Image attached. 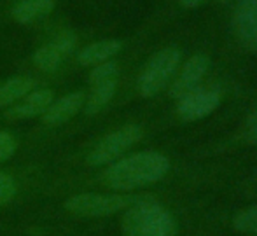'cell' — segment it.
I'll return each instance as SVG.
<instances>
[{
  "mask_svg": "<svg viewBox=\"0 0 257 236\" xmlns=\"http://www.w3.org/2000/svg\"><path fill=\"white\" fill-rule=\"evenodd\" d=\"M16 196V184L7 173L0 172V205H6Z\"/></svg>",
  "mask_w": 257,
  "mask_h": 236,
  "instance_id": "obj_18",
  "label": "cell"
},
{
  "mask_svg": "<svg viewBox=\"0 0 257 236\" xmlns=\"http://www.w3.org/2000/svg\"><path fill=\"white\" fill-rule=\"evenodd\" d=\"M220 103V93L217 89L196 88L179 98L177 114L182 121H198L210 115Z\"/></svg>",
  "mask_w": 257,
  "mask_h": 236,
  "instance_id": "obj_6",
  "label": "cell"
},
{
  "mask_svg": "<svg viewBox=\"0 0 257 236\" xmlns=\"http://www.w3.org/2000/svg\"><path fill=\"white\" fill-rule=\"evenodd\" d=\"M170 161L165 154L156 151H144L122 158L103 172L102 180L107 187L115 191H132L161 180L168 173Z\"/></svg>",
  "mask_w": 257,
  "mask_h": 236,
  "instance_id": "obj_1",
  "label": "cell"
},
{
  "mask_svg": "<svg viewBox=\"0 0 257 236\" xmlns=\"http://www.w3.org/2000/svg\"><path fill=\"white\" fill-rule=\"evenodd\" d=\"M84 94L81 91L70 93L61 96L60 100H53V103L46 108V112L42 114V121L48 126H58L67 123L68 119H72L81 107L84 105Z\"/></svg>",
  "mask_w": 257,
  "mask_h": 236,
  "instance_id": "obj_10",
  "label": "cell"
},
{
  "mask_svg": "<svg viewBox=\"0 0 257 236\" xmlns=\"http://www.w3.org/2000/svg\"><path fill=\"white\" fill-rule=\"evenodd\" d=\"M34 89V81L30 77H13L0 84V107H6L21 100L25 94Z\"/></svg>",
  "mask_w": 257,
  "mask_h": 236,
  "instance_id": "obj_15",
  "label": "cell"
},
{
  "mask_svg": "<svg viewBox=\"0 0 257 236\" xmlns=\"http://www.w3.org/2000/svg\"><path fill=\"white\" fill-rule=\"evenodd\" d=\"M139 199V196H121V194H75L67 199L65 208L74 215L81 217H107L119 210L128 208Z\"/></svg>",
  "mask_w": 257,
  "mask_h": 236,
  "instance_id": "obj_4",
  "label": "cell"
},
{
  "mask_svg": "<svg viewBox=\"0 0 257 236\" xmlns=\"http://www.w3.org/2000/svg\"><path fill=\"white\" fill-rule=\"evenodd\" d=\"M54 9V0H20L13 7V18L21 25L34 23L46 18Z\"/></svg>",
  "mask_w": 257,
  "mask_h": 236,
  "instance_id": "obj_13",
  "label": "cell"
},
{
  "mask_svg": "<svg viewBox=\"0 0 257 236\" xmlns=\"http://www.w3.org/2000/svg\"><path fill=\"white\" fill-rule=\"evenodd\" d=\"M122 49V42L115 41V39H105V41L93 42V44L86 46L84 49L79 53L77 60L84 67H95L98 63L108 61L114 58L119 51Z\"/></svg>",
  "mask_w": 257,
  "mask_h": 236,
  "instance_id": "obj_12",
  "label": "cell"
},
{
  "mask_svg": "<svg viewBox=\"0 0 257 236\" xmlns=\"http://www.w3.org/2000/svg\"><path fill=\"white\" fill-rule=\"evenodd\" d=\"M14 151H16V140H14V137L7 132H0V163L13 158Z\"/></svg>",
  "mask_w": 257,
  "mask_h": 236,
  "instance_id": "obj_19",
  "label": "cell"
},
{
  "mask_svg": "<svg viewBox=\"0 0 257 236\" xmlns=\"http://www.w3.org/2000/svg\"><path fill=\"white\" fill-rule=\"evenodd\" d=\"M248 132H250V139L257 142V112L254 114V117L250 119V126H248Z\"/></svg>",
  "mask_w": 257,
  "mask_h": 236,
  "instance_id": "obj_20",
  "label": "cell"
},
{
  "mask_svg": "<svg viewBox=\"0 0 257 236\" xmlns=\"http://www.w3.org/2000/svg\"><path fill=\"white\" fill-rule=\"evenodd\" d=\"M219 2H229V0H219Z\"/></svg>",
  "mask_w": 257,
  "mask_h": 236,
  "instance_id": "obj_22",
  "label": "cell"
},
{
  "mask_svg": "<svg viewBox=\"0 0 257 236\" xmlns=\"http://www.w3.org/2000/svg\"><path fill=\"white\" fill-rule=\"evenodd\" d=\"M233 30L245 49H257V0H238L233 11Z\"/></svg>",
  "mask_w": 257,
  "mask_h": 236,
  "instance_id": "obj_7",
  "label": "cell"
},
{
  "mask_svg": "<svg viewBox=\"0 0 257 236\" xmlns=\"http://www.w3.org/2000/svg\"><path fill=\"white\" fill-rule=\"evenodd\" d=\"M142 135H144L142 128L137 125L122 126V128L108 133V135L103 137V139L95 145V149L89 152L88 165L102 166V165H107V163L114 161L115 158L124 154L132 145H135L137 142L142 139Z\"/></svg>",
  "mask_w": 257,
  "mask_h": 236,
  "instance_id": "obj_5",
  "label": "cell"
},
{
  "mask_svg": "<svg viewBox=\"0 0 257 236\" xmlns=\"http://www.w3.org/2000/svg\"><path fill=\"white\" fill-rule=\"evenodd\" d=\"M206 0H180V4H182L186 9H194V7H200L201 4H205Z\"/></svg>",
  "mask_w": 257,
  "mask_h": 236,
  "instance_id": "obj_21",
  "label": "cell"
},
{
  "mask_svg": "<svg viewBox=\"0 0 257 236\" xmlns=\"http://www.w3.org/2000/svg\"><path fill=\"white\" fill-rule=\"evenodd\" d=\"M54 93L51 89H37V91H30L21 98V101H18L9 112L11 119H30L42 115L46 112V108L53 103Z\"/></svg>",
  "mask_w": 257,
  "mask_h": 236,
  "instance_id": "obj_11",
  "label": "cell"
},
{
  "mask_svg": "<svg viewBox=\"0 0 257 236\" xmlns=\"http://www.w3.org/2000/svg\"><path fill=\"white\" fill-rule=\"evenodd\" d=\"M208 68H210V58L206 54H194V56H191L184 63V67L180 68L179 75L173 79L172 86H170V94L179 100L186 93L200 88Z\"/></svg>",
  "mask_w": 257,
  "mask_h": 236,
  "instance_id": "obj_8",
  "label": "cell"
},
{
  "mask_svg": "<svg viewBox=\"0 0 257 236\" xmlns=\"http://www.w3.org/2000/svg\"><path fill=\"white\" fill-rule=\"evenodd\" d=\"M233 226L234 229L243 231V233H257V205L238 213Z\"/></svg>",
  "mask_w": 257,
  "mask_h": 236,
  "instance_id": "obj_16",
  "label": "cell"
},
{
  "mask_svg": "<svg viewBox=\"0 0 257 236\" xmlns=\"http://www.w3.org/2000/svg\"><path fill=\"white\" fill-rule=\"evenodd\" d=\"M112 77H117V63L108 60V61H103V63L95 65V68H93L91 74H89V84L98 82V81H105V79H112Z\"/></svg>",
  "mask_w": 257,
  "mask_h": 236,
  "instance_id": "obj_17",
  "label": "cell"
},
{
  "mask_svg": "<svg viewBox=\"0 0 257 236\" xmlns=\"http://www.w3.org/2000/svg\"><path fill=\"white\" fill-rule=\"evenodd\" d=\"M122 219L124 236H175L177 222L172 213L151 198L139 196Z\"/></svg>",
  "mask_w": 257,
  "mask_h": 236,
  "instance_id": "obj_2",
  "label": "cell"
},
{
  "mask_svg": "<svg viewBox=\"0 0 257 236\" xmlns=\"http://www.w3.org/2000/svg\"><path fill=\"white\" fill-rule=\"evenodd\" d=\"M179 63L180 51L173 46L165 47V49L153 54V58L147 61L139 75V81H137L139 93L146 98L156 96L158 93H161L175 75Z\"/></svg>",
  "mask_w": 257,
  "mask_h": 236,
  "instance_id": "obj_3",
  "label": "cell"
},
{
  "mask_svg": "<svg viewBox=\"0 0 257 236\" xmlns=\"http://www.w3.org/2000/svg\"><path fill=\"white\" fill-rule=\"evenodd\" d=\"M77 44V37L72 32H63L58 35L54 41L48 42L46 46L39 47L34 53V63L37 65L41 70L53 72L61 65V61L74 51Z\"/></svg>",
  "mask_w": 257,
  "mask_h": 236,
  "instance_id": "obj_9",
  "label": "cell"
},
{
  "mask_svg": "<svg viewBox=\"0 0 257 236\" xmlns=\"http://www.w3.org/2000/svg\"><path fill=\"white\" fill-rule=\"evenodd\" d=\"M115 88H117V77L93 82L91 93H89L88 100H86V114H98L102 108L107 107V103L114 96Z\"/></svg>",
  "mask_w": 257,
  "mask_h": 236,
  "instance_id": "obj_14",
  "label": "cell"
}]
</instances>
